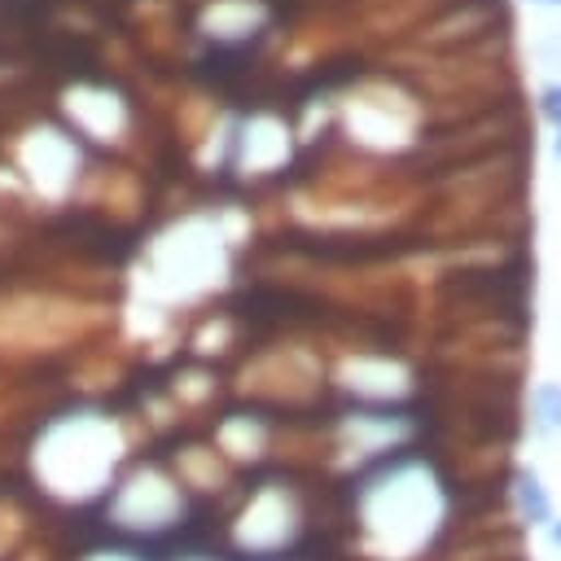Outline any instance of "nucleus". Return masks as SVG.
Instances as JSON below:
<instances>
[{
    "label": "nucleus",
    "instance_id": "obj_2",
    "mask_svg": "<svg viewBox=\"0 0 561 561\" xmlns=\"http://www.w3.org/2000/svg\"><path fill=\"white\" fill-rule=\"evenodd\" d=\"M539 399H543V408H552V421H561V390H543Z\"/></svg>",
    "mask_w": 561,
    "mask_h": 561
},
{
    "label": "nucleus",
    "instance_id": "obj_1",
    "mask_svg": "<svg viewBox=\"0 0 561 561\" xmlns=\"http://www.w3.org/2000/svg\"><path fill=\"white\" fill-rule=\"evenodd\" d=\"M517 500H522V513L530 522H548V495H543V486H539L535 473H522L517 478Z\"/></svg>",
    "mask_w": 561,
    "mask_h": 561
},
{
    "label": "nucleus",
    "instance_id": "obj_3",
    "mask_svg": "<svg viewBox=\"0 0 561 561\" xmlns=\"http://www.w3.org/2000/svg\"><path fill=\"white\" fill-rule=\"evenodd\" d=\"M552 539H557V543H561V526H552Z\"/></svg>",
    "mask_w": 561,
    "mask_h": 561
}]
</instances>
